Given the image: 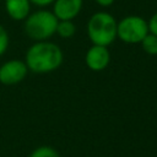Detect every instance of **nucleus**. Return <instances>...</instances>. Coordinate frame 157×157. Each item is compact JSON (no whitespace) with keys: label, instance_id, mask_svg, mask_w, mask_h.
Segmentation results:
<instances>
[{"label":"nucleus","instance_id":"f257e3e1","mask_svg":"<svg viewBox=\"0 0 157 157\" xmlns=\"http://www.w3.org/2000/svg\"><path fill=\"white\" fill-rule=\"evenodd\" d=\"M64 61L61 48L50 40L34 42L26 52L25 63L28 71L34 74H49L58 70Z\"/></svg>","mask_w":157,"mask_h":157},{"label":"nucleus","instance_id":"ddd939ff","mask_svg":"<svg viewBox=\"0 0 157 157\" xmlns=\"http://www.w3.org/2000/svg\"><path fill=\"white\" fill-rule=\"evenodd\" d=\"M147 26H148V33L157 36V11L148 18Z\"/></svg>","mask_w":157,"mask_h":157},{"label":"nucleus","instance_id":"9b49d317","mask_svg":"<svg viewBox=\"0 0 157 157\" xmlns=\"http://www.w3.org/2000/svg\"><path fill=\"white\" fill-rule=\"evenodd\" d=\"M28 157H60V155L54 147L43 145V146H38L37 148H34L29 153Z\"/></svg>","mask_w":157,"mask_h":157},{"label":"nucleus","instance_id":"7ed1b4c3","mask_svg":"<svg viewBox=\"0 0 157 157\" xmlns=\"http://www.w3.org/2000/svg\"><path fill=\"white\" fill-rule=\"evenodd\" d=\"M23 31L33 42L49 40L56 31L58 18L50 10H37L31 12L23 21Z\"/></svg>","mask_w":157,"mask_h":157},{"label":"nucleus","instance_id":"20e7f679","mask_svg":"<svg viewBox=\"0 0 157 157\" xmlns=\"http://www.w3.org/2000/svg\"><path fill=\"white\" fill-rule=\"evenodd\" d=\"M147 33V21L139 15H128L118 21L117 38L126 44H140Z\"/></svg>","mask_w":157,"mask_h":157},{"label":"nucleus","instance_id":"f03ea898","mask_svg":"<svg viewBox=\"0 0 157 157\" xmlns=\"http://www.w3.org/2000/svg\"><path fill=\"white\" fill-rule=\"evenodd\" d=\"M117 18L107 12H94L87 21V37L92 44L109 47L117 39Z\"/></svg>","mask_w":157,"mask_h":157},{"label":"nucleus","instance_id":"6e6552de","mask_svg":"<svg viewBox=\"0 0 157 157\" xmlns=\"http://www.w3.org/2000/svg\"><path fill=\"white\" fill-rule=\"evenodd\" d=\"M31 6L29 0H5L4 2L6 15L13 21H25L31 13Z\"/></svg>","mask_w":157,"mask_h":157},{"label":"nucleus","instance_id":"1a4fd4ad","mask_svg":"<svg viewBox=\"0 0 157 157\" xmlns=\"http://www.w3.org/2000/svg\"><path fill=\"white\" fill-rule=\"evenodd\" d=\"M75 33H76V26H75L74 21H71V20L59 21L58 20L55 34H58L59 37H61L64 39H69V38L74 37Z\"/></svg>","mask_w":157,"mask_h":157},{"label":"nucleus","instance_id":"2eb2a0df","mask_svg":"<svg viewBox=\"0 0 157 157\" xmlns=\"http://www.w3.org/2000/svg\"><path fill=\"white\" fill-rule=\"evenodd\" d=\"M115 0H94V2L97 5H99L101 7H109L114 4Z\"/></svg>","mask_w":157,"mask_h":157},{"label":"nucleus","instance_id":"9d476101","mask_svg":"<svg viewBox=\"0 0 157 157\" xmlns=\"http://www.w3.org/2000/svg\"><path fill=\"white\" fill-rule=\"evenodd\" d=\"M142 50L148 55H157V36L152 33H147L145 38L141 40Z\"/></svg>","mask_w":157,"mask_h":157},{"label":"nucleus","instance_id":"4468645a","mask_svg":"<svg viewBox=\"0 0 157 157\" xmlns=\"http://www.w3.org/2000/svg\"><path fill=\"white\" fill-rule=\"evenodd\" d=\"M55 0H29V2L32 5H36L38 7H47L49 5H53Z\"/></svg>","mask_w":157,"mask_h":157},{"label":"nucleus","instance_id":"f8f14e48","mask_svg":"<svg viewBox=\"0 0 157 157\" xmlns=\"http://www.w3.org/2000/svg\"><path fill=\"white\" fill-rule=\"evenodd\" d=\"M9 43H10L9 33H7L6 28L0 23V56L6 53V50L9 48Z\"/></svg>","mask_w":157,"mask_h":157},{"label":"nucleus","instance_id":"0eeeda50","mask_svg":"<svg viewBox=\"0 0 157 157\" xmlns=\"http://www.w3.org/2000/svg\"><path fill=\"white\" fill-rule=\"evenodd\" d=\"M83 0H55L53 2V13L59 21L74 20L82 10Z\"/></svg>","mask_w":157,"mask_h":157},{"label":"nucleus","instance_id":"39448f33","mask_svg":"<svg viewBox=\"0 0 157 157\" xmlns=\"http://www.w3.org/2000/svg\"><path fill=\"white\" fill-rule=\"evenodd\" d=\"M28 74L25 60L11 59L5 61L0 66V83L5 86H12L22 82Z\"/></svg>","mask_w":157,"mask_h":157},{"label":"nucleus","instance_id":"423d86ee","mask_svg":"<svg viewBox=\"0 0 157 157\" xmlns=\"http://www.w3.org/2000/svg\"><path fill=\"white\" fill-rule=\"evenodd\" d=\"M110 63V52L108 47L103 45H96L92 44L85 55V64L86 66L94 72H101Z\"/></svg>","mask_w":157,"mask_h":157}]
</instances>
